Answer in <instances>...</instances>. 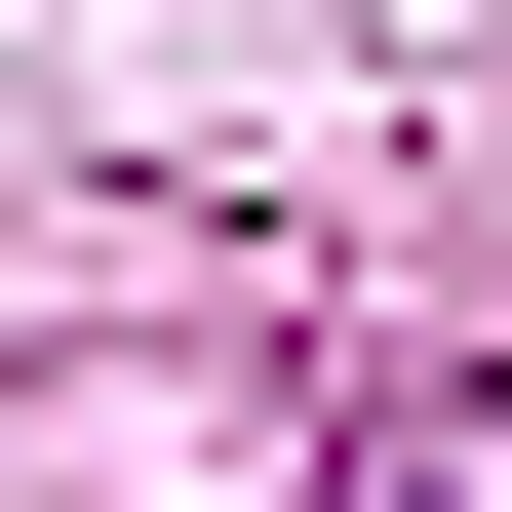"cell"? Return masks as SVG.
I'll use <instances>...</instances> for the list:
<instances>
[{
	"mask_svg": "<svg viewBox=\"0 0 512 512\" xmlns=\"http://www.w3.org/2000/svg\"><path fill=\"white\" fill-rule=\"evenodd\" d=\"M316 512H512V355H394L355 434H316Z\"/></svg>",
	"mask_w": 512,
	"mask_h": 512,
	"instance_id": "6da1fadb",
	"label": "cell"
}]
</instances>
